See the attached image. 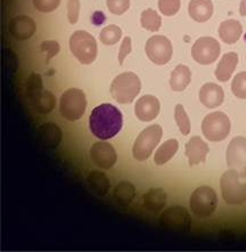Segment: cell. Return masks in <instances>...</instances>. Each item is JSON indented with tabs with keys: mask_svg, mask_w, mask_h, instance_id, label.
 I'll return each mask as SVG.
<instances>
[{
	"mask_svg": "<svg viewBox=\"0 0 246 252\" xmlns=\"http://www.w3.org/2000/svg\"><path fill=\"white\" fill-rule=\"evenodd\" d=\"M123 117L120 110L112 104H102L92 111L89 129L95 137L106 140L113 138L121 131Z\"/></svg>",
	"mask_w": 246,
	"mask_h": 252,
	"instance_id": "6da1fadb",
	"label": "cell"
},
{
	"mask_svg": "<svg viewBox=\"0 0 246 252\" xmlns=\"http://www.w3.org/2000/svg\"><path fill=\"white\" fill-rule=\"evenodd\" d=\"M142 89V82L133 72H123L112 81L110 93L120 104L132 103Z\"/></svg>",
	"mask_w": 246,
	"mask_h": 252,
	"instance_id": "7a4b0ae2",
	"label": "cell"
},
{
	"mask_svg": "<svg viewBox=\"0 0 246 252\" xmlns=\"http://www.w3.org/2000/svg\"><path fill=\"white\" fill-rule=\"evenodd\" d=\"M70 50L81 64H92L97 57V42L87 31H75L70 38Z\"/></svg>",
	"mask_w": 246,
	"mask_h": 252,
	"instance_id": "3957f363",
	"label": "cell"
},
{
	"mask_svg": "<svg viewBox=\"0 0 246 252\" xmlns=\"http://www.w3.org/2000/svg\"><path fill=\"white\" fill-rule=\"evenodd\" d=\"M87 109L86 95L81 89L70 88L63 93L60 99L61 114L68 121H77L82 118Z\"/></svg>",
	"mask_w": 246,
	"mask_h": 252,
	"instance_id": "277c9868",
	"label": "cell"
},
{
	"mask_svg": "<svg viewBox=\"0 0 246 252\" xmlns=\"http://www.w3.org/2000/svg\"><path fill=\"white\" fill-rule=\"evenodd\" d=\"M191 212L200 218L210 217L218 207V196L210 186H201L194 190L189 200Z\"/></svg>",
	"mask_w": 246,
	"mask_h": 252,
	"instance_id": "5b68a950",
	"label": "cell"
},
{
	"mask_svg": "<svg viewBox=\"0 0 246 252\" xmlns=\"http://www.w3.org/2000/svg\"><path fill=\"white\" fill-rule=\"evenodd\" d=\"M162 135H163V130L158 125H152L144 129L133 144V158L138 161L147 160L160 143Z\"/></svg>",
	"mask_w": 246,
	"mask_h": 252,
	"instance_id": "8992f818",
	"label": "cell"
},
{
	"mask_svg": "<svg viewBox=\"0 0 246 252\" xmlns=\"http://www.w3.org/2000/svg\"><path fill=\"white\" fill-rule=\"evenodd\" d=\"M231 124L228 115L222 112H213L206 115L202 122V131L210 142H221L230 134Z\"/></svg>",
	"mask_w": 246,
	"mask_h": 252,
	"instance_id": "52a82bcc",
	"label": "cell"
},
{
	"mask_svg": "<svg viewBox=\"0 0 246 252\" xmlns=\"http://www.w3.org/2000/svg\"><path fill=\"white\" fill-rule=\"evenodd\" d=\"M220 186L223 200L228 204H242L246 202V184L240 183V176L233 169L222 175Z\"/></svg>",
	"mask_w": 246,
	"mask_h": 252,
	"instance_id": "ba28073f",
	"label": "cell"
},
{
	"mask_svg": "<svg viewBox=\"0 0 246 252\" xmlns=\"http://www.w3.org/2000/svg\"><path fill=\"white\" fill-rule=\"evenodd\" d=\"M221 46L211 37L198 38L191 47V56L201 65H209L219 59Z\"/></svg>",
	"mask_w": 246,
	"mask_h": 252,
	"instance_id": "9c48e42d",
	"label": "cell"
},
{
	"mask_svg": "<svg viewBox=\"0 0 246 252\" xmlns=\"http://www.w3.org/2000/svg\"><path fill=\"white\" fill-rule=\"evenodd\" d=\"M145 52L154 64L164 65L170 62L172 57V44L164 35H154L147 40Z\"/></svg>",
	"mask_w": 246,
	"mask_h": 252,
	"instance_id": "30bf717a",
	"label": "cell"
},
{
	"mask_svg": "<svg viewBox=\"0 0 246 252\" xmlns=\"http://www.w3.org/2000/svg\"><path fill=\"white\" fill-rule=\"evenodd\" d=\"M227 165L240 176L246 178V138L235 137L227 149Z\"/></svg>",
	"mask_w": 246,
	"mask_h": 252,
	"instance_id": "8fae6325",
	"label": "cell"
},
{
	"mask_svg": "<svg viewBox=\"0 0 246 252\" xmlns=\"http://www.w3.org/2000/svg\"><path fill=\"white\" fill-rule=\"evenodd\" d=\"M161 225L169 230L188 232L190 228V216L183 207H171L162 214L160 218Z\"/></svg>",
	"mask_w": 246,
	"mask_h": 252,
	"instance_id": "7c38bea8",
	"label": "cell"
},
{
	"mask_svg": "<svg viewBox=\"0 0 246 252\" xmlns=\"http://www.w3.org/2000/svg\"><path fill=\"white\" fill-rule=\"evenodd\" d=\"M90 158L97 167L105 170L113 168L118 160L114 147L106 142H97L93 144L90 149Z\"/></svg>",
	"mask_w": 246,
	"mask_h": 252,
	"instance_id": "4fadbf2b",
	"label": "cell"
},
{
	"mask_svg": "<svg viewBox=\"0 0 246 252\" xmlns=\"http://www.w3.org/2000/svg\"><path fill=\"white\" fill-rule=\"evenodd\" d=\"M160 100L156 97L145 95L136 102L135 114L142 122L152 121L160 113Z\"/></svg>",
	"mask_w": 246,
	"mask_h": 252,
	"instance_id": "5bb4252c",
	"label": "cell"
},
{
	"mask_svg": "<svg viewBox=\"0 0 246 252\" xmlns=\"http://www.w3.org/2000/svg\"><path fill=\"white\" fill-rule=\"evenodd\" d=\"M35 23L31 17L20 15L10 20L8 24L9 33L13 35L16 40L23 41L30 39L35 32Z\"/></svg>",
	"mask_w": 246,
	"mask_h": 252,
	"instance_id": "9a60e30c",
	"label": "cell"
},
{
	"mask_svg": "<svg viewBox=\"0 0 246 252\" xmlns=\"http://www.w3.org/2000/svg\"><path fill=\"white\" fill-rule=\"evenodd\" d=\"M209 146L201 137H191L186 144V157L189 165H196L206 160Z\"/></svg>",
	"mask_w": 246,
	"mask_h": 252,
	"instance_id": "2e32d148",
	"label": "cell"
},
{
	"mask_svg": "<svg viewBox=\"0 0 246 252\" xmlns=\"http://www.w3.org/2000/svg\"><path fill=\"white\" fill-rule=\"evenodd\" d=\"M198 96H200L201 103L209 109H215V107L220 106L223 103V98H225L223 89L219 85L212 84V82L205 84L201 88Z\"/></svg>",
	"mask_w": 246,
	"mask_h": 252,
	"instance_id": "e0dca14e",
	"label": "cell"
},
{
	"mask_svg": "<svg viewBox=\"0 0 246 252\" xmlns=\"http://www.w3.org/2000/svg\"><path fill=\"white\" fill-rule=\"evenodd\" d=\"M38 140L47 149H56L62 140L60 127L52 122L40 126L38 129Z\"/></svg>",
	"mask_w": 246,
	"mask_h": 252,
	"instance_id": "ac0fdd59",
	"label": "cell"
},
{
	"mask_svg": "<svg viewBox=\"0 0 246 252\" xmlns=\"http://www.w3.org/2000/svg\"><path fill=\"white\" fill-rule=\"evenodd\" d=\"M188 13L195 22L204 23L211 19L213 14V3L211 0H190Z\"/></svg>",
	"mask_w": 246,
	"mask_h": 252,
	"instance_id": "d6986e66",
	"label": "cell"
},
{
	"mask_svg": "<svg viewBox=\"0 0 246 252\" xmlns=\"http://www.w3.org/2000/svg\"><path fill=\"white\" fill-rule=\"evenodd\" d=\"M237 64L238 55L236 53L230 52L225 54V55L222 56V59L220 60L218 66H216L215 69V78L221 82L228 81L231 78V75H233Z\"/></svg>",
	"mask_w": 246,
	"mask_h": 252,
	"instance_id": "ffe728a7",
	"label": "cell"
},
{
	"mask_svg": "<svg viewBox=\"0 0 246 252\" xmlns=\"http://www.w3.org/2000/svg\"><path fill=\"white\" fill-rule=\"evenodd\" d=\"M218 31L223 42L228 45H233L240 40L241 35L243 33V28L236 20H227L220 24Z\"/></svg>",
	"mask_w": 246,
	"mask_h": 252,
	"instance_id": "44dd1931",
	"label": "cell"
},
{
	"mask_svg": "<svg viewBox=\"0 0 246 252\" xmlns=\"http://www.w3.org/2000/svg\"><path fill=\"white\" fill-rule=\"evenodd\" d=\"M191 80V72L189 67L180 64L172 71L170 77V87L173 92H183L188 87Z\"/></svg>",
	"mask_w": 246,
	"mask_h": 252,
	"instance_id": "7402d4cb",
	"label": "cell"
},
{
	"mask_svg": "<svg viewBox=\"0 0 246 252\" xmlns=\"http://www.w3.org/2000/svg\"><path fill=\"white\" fill-rule=\"evenodd\" d=\"M166 203V193L162 189H152L145 194L144 204L151 211H160Z\"/></svg>",
	"mask_w": 246,
	"mask_h": 252,
	"instance_id": "603a6c76",
	"label": "cell"
},
{
	"mask_svg": "<svg viewBox=\"0 0 246 252\" xmlns=\"http://www.w3.org/2000/svg\"><path fill=\"white\" fill-rule=\"evenodd\" d=\"M33 109L40 114H48L55 109L56 97L48 91H42L31 102Z\"/></svg>",
	"mask_w": 246,
	"mask_h": 252,
	"instance_id": "cb8c5ba5",
	"label": "cell"
},
{
	"mask_svg": "<svg viewBox=\"0 0 246 252\" xmlns=\"http://www.w3.org/2000/svg\"><path fill=\"white\" fill-rule=\"evenodd\" d=\"M178 149H179L178 140L176 139L166 140L165 143H163L160 147H158L156 153H155L154 162L157 165H163L164 163L169 162L173 157H175V154L177 153Z\"/></svg>",
	"mask_w": 246,
	"mask_h": 252,
	"instance_id": "d4e9b609",
	"label": "cell"
},
{
	"mask_svg": "<svg viewBox=\"0 0 246 252\" xmlns=\"http://www.w3.org/2000/svg\"><path fill=\"white\" fill-rule=\"evenodd\" d=\"M87 182H88L89 186L92 187L93 192L98 194L100 196L106 195L111 187L110 179L107 178V176L104 174V172L100 171H92L88 175V178H87Z\"/></svg>",
	"mask_w": 246,
	"mask_h": 252,
	"instance_id": "484cf974",
	"label": "cell"
},
{
	"mask_svg": "<svg viewBox=\"0 0 246 252\" xmlns=\"http://www.w3.org/2000/svg\"><path fill=\"white\" fill-rule=\"evenodd\" d=\"M136 196V189L131 183L122 182L115 187L114 199L120 206H129Z\"/></svg>",
	"mask_w": 246,
	"mask_h": 252,
	"instance_id": "4316f807",
	"label": "cell"
},
{
	"mask_svg": "<svg viewBox=\"0 0 246 252\" xmlns=\"http://www.w3.org/2000/svg\"><path fill=\"white\" fill-rule=\"evenodd\" d=\"M140 22H142V27L144 29L152 32L158 31L162 25L161 16L158 15L157 12H155L152 8H147L146 10H144L142 13V16H140Z\"/></svg>",
	"mask_w": 246,
	"mask_h": 252,
	"instance_id": "83f0119b",
	"label": "cell"
},
{
	"mask_svg": "<svg viewBox=\"0 0 246 252\" xmlns=\"http://www.w3.org/2000/svg\"><path fill=\"white\" fill-rule=\"evenodd\" d=\"M122 37V30L120 27L115 24L107 25L106 28H104L99 33V39L104 45L112 46L118 44Z\"/></svg>",
	"mask_w": 246,
	"mask_h": 252,
	"instance_id": "f1b7e54d",
	"label": "cell"
},
{
	"mask_svg": "<svg viewBox=\"0 0 246 252\" xmlns=\"http://www.w3.org/2000/svg\"><path fill=\"white\" fill-rule=\"evenodd\" d=\"M43 91L42 88V79L39 74L32 73L27 80V95L28 98L33 100L39 94Z\"/></svg>",
	"mask_w": 246,
	"mask_h": 252,
	"instance_id": "f546056e",
	"label": "cell"
},
{
	"mask_svg": "<svg viewBox=\"0 0 246 252\" xmlns=\"http://www.w3.org/2000/svg\"><path fill=\"white\" fill-rule=\"evenodd\" d=\"M175 119H176L177 125H178V127H179L180 132H182V134L184 136L189 134L190 132V121H189V118H188L186 111H184L182 104H178V105H176V107H175Z\"/></svg>",
	"mask_w": 246,
	"mask_h": 252,
	"instance_id": "4dcf8cb0",
	"label": "cell"
},
{
	"mask_svg": "<svg viewBox=\"0 0 246 252\" xmlns=\"http://www.w3.org/2000/svg\"><path fill=\"white\" fill-rule=\"evenodd\" d=\"M231 92L237 98L246 99V72H241L235 75L231 84Z\"/></svg>",
	"mask_w": 246,
	"mask_h": 252,
	"instance_id": "1f68e13d",
	"label": "cell"
},
{
	"mask_svg": "<svg viewBox=\"0 0 246 252\" xmlns=\"http://www.w3.org/2000/svg\"><path fill=\"white\" fill-rule=\"evenodd\" d=\"M180 0H158V9L164 16H173L179 12Z\"/></svg>",
	"mask_w": 246,
	"mask_h": 252,
	"instance_id": "d6a6232c",
	"label": "cell"
},
{
	"mask_svg": "<svg viewBox=\"0 0 246 252\" xmlns=\"http://www.w3.org/2000/svg\"><path fill=\"white\" fill-rule=\"evenodd\" d=\"M106 6L114 15H122L129 9L130 0H107Z\"/></svg>",
	"mask_w": 246,
	"mask_h": 252,
	"instance_id": "836d02e7",
	"label": "cell"
},
{
	"mask_svg": "<svg viewBox=\"0 0 246 252\" xmlns=\"http://www.w3.org/2000/svg\"><path fill=\"white\" fill-rule=\"evenodd\" d=\"M32 1L40 13H50L60 6L61 0H32Z\"/></svg>",
	"mask_w": 246,
	"mask_h": 252,
	"instance_id": "e575fe53",
	"label": "cell"
},
{
	"mask_svg": "<svg viewBox=\"0 0 246 252\" xmlns=\"http://www.w3.org/2000/svg\"><path fill=\"white\" fill-rule=\"evenodd\" d=\"M80 14V0H67V19L71 24H75Z\"/></svg>",
	"mask_w": 246,
	"mask_h": 252,
	"instance_id": "d590c367",
	"label": "cell"
},
{
	"mask_svg": "<svg viewBox=\"0 0 246 252\" xmlns=\"http://www.w3.org/2000/svg\"><path fill=\"white\" fill-rule=\"evenodd\" d=\"M131 53V38L125 37L123 39L120 50H119V55H118V60H119V64L122 65L124 60L126 59V56Z\"/></svg>",
	"mask_w": 246,
	"mask_h": 252,
	"instance_id": "8d00e7d4",
	"label": "cell"
},
{
	"mask_svg": "<svg viewBox=\"0 0 246 252\" xmlns=\"http://www.w3.org/2000/svg\"><path fill=\"white\" fill-rule=\"evenodd\" d=\"M41 50L42 52H46L47 55H48V60L47 62L54 57L55 55H57L60 52V44L57 41L54 40H49V41H43L41 44Z\"/></svg>",
	"mask_w": 246,
	"mask_h": 252,
	"instance_id": "74e56055",
	"label": "cell"
},
{
	"mask_svg": "<svg viewBox=\"0 0 246 252\" xmlns=\"http://www.w3.org/2000/svg\"><path fill=\"white\" fill-rule=\"evenodd\" d=\"M240 14L242 16H246V0H242L240 7Z\"/></svg>",
	"mask_w": 246,
	"mask_h": 252,
	"instance_id": "f35d334b",
	"label": "cell"
}]
</instances>
